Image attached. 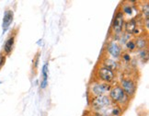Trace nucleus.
I'll list each match as a JSON object with an SVG mask.
<instances>
[{
  "label": "nucleus",
  "instance_id": "1",
  "mask_svg": "<svg viewBox=\"0 0 149 116\" xmlns=\"http://www.w3.org/2000/svg\"><path fill=\"white\" fill-rule=\"evenodd\" d=\"M108 96L111 99V101L114 105L119 106L123 111L125 108L128 107L131 101V99L126 95V93L119 86V84L111 86V88L108 93Z\"/></svg>",
  "mask_w": 149,
  "mask_h": 116
},
{
  "label": "nucleus",
  "instance_id": "2",
  "mask_svg": "<svg viewBox=\"0 0 149 116\" xmlns=\"http://www.w3.org/2000/svg\"><path fill=\"white\" fill-rule=\"evenodd\" d=\"M111 88V85L94 79L88 86V94L91 98L108 95Z\"/></svg>",
  "mask_w": 149,
  "mask_h": 116
},
{
  "label": "nucleus",
  "instance_id": "3",
  "mask_svg": "<svg viewBox=\"0 0 149 116\" xmlns=\"http://www.w3.org/2000/svg\"><path fill=\"white\" fill-rule=\"evenodd\" d=\"M94 79L111 85L116 79V73L112 70H111V69H109L107 67H104V66L100 65L99 67H97L96 70H95Z\"/></svg>",
  "mask_w": 149,
  "mask_h": 116
},
{
  "label": "nucleus",
  "instance_id": "4",
  "mask_svg": "<svg viewBox=\"0 0 149 116\" xmlns=\"http://www.w3.org/2000/svg\"><path fill=\"white\" fill-rule=\"evenodd\" d=\"M113 105L111 99L109 98L108 95H102L91 98L90 100V108L95 113H99L103 110L110 108Z\"/></svg>",
  "mask_w": 149,
  "mask_h": 116
},
{
  "label": "nucleus",
  "instance_id": "5",
  "mask_svg": "<svg viewBox=\"0 0 149 116\" xmlns=\"http://www.w3.org/2000/svg\"><path fill=\"white\" fill-rule=\"evenodd\" d=\"M125 18L121 10H118L117 13L114 16V19L111 24V35L113 36L114 40H117L120 35L123 32V27H124V22Z\"/></svg>",
  "mask_w": 149,
  "mask_h": 116
},
{
  "label": "nucleus",
  "instance_id": "6",
  "mask_svg": "<svg viewBox=\"0 0 149 116\" xmlns=\"http://www.w3.org/2000/svg\"><path fill=\"white\" fill-rule=\"evenodd\" d=\"M119 86L123 89V90L126 93L130 99L134 98L136 90H137V84L136 81L132 77H123L120 80Z\"/></svg>",
  "mask_w": 149,
  "mask_h": 116
},
{
  "label": "nucleus",
  "instance_id": "7",
  "mask_svg": "<svg viewBox=\"0 0 149 116\" xmlns=\"http://www.w3.org/2000/svg\"><path fill=\"white\" fill-rule=\"evenodd\" d=\"M105 50H106V53L108 54V57L112 58L114 60H119L123 52V47L119 44L118 41L114 39L109 41L107 43Z\"/></svg>",
  "mask_w": 149,
  "mask_h": 116
},
{
  "label": "nucleus",
  "instance_id": "8",
  "mask_svg": "<svg viewBox=\"0 0 149 116\" xmlns=\"http://www.w3.org/2000/svg\"><path fill=\"white\" fill-rule=\"evenodd\" d=\"M121 11L123 12L124 18L125 17H130L129 20L137 19V16H138V8H135L134 6H133L132 4L123 5V7Z\"/></svg>",
  "mask_w": 149,
  "mask_h": 116
},
{
  "label": "nucleus",
  "instance_id": "9",
  "mask_svg": "<svg viewBox=\"0 0 149 116\" xmlns=\"http://www.w3.org/2000/svg\"><path fill=\"white\" fill-rule=\"evenodd\" d=\"M100 66L107 67L109 69H111L112 71H117L119 67H120V63L117 60H114L112 58H110L108 56H105L102 58L101 63H100Z\"/></svg>",
  "mask_w": 149,
  "mask_h": 116
},
{
  "label": "nucleus",
  "instance_id": "10",
  "mask_svg": "<svg viewBox=\"0 0 149 116\" xmlns=\"http://www.w3.org/2000/svg\"><path fill=\"white\" fill-rule=\"evenodd\" d=\"M138 24H139V21L137 20V19L129 20L127 21H125L124 22V27H123L124 33L128 34V35H132V34H134V32L136 31V29L138 27H140Z\"/></svg>",
  "mask_w": 149,
  "mask_h": 116
},
{
  "label": "nucleus",
  "instance_id": "11",
  "mask_svg": "<svg viewBox=\"0 0 149 116\" xmlns=\"http://www.w3.org/2000/svg\"><path fill=\"white\" fill-rule=\"evenodd\" d=\"M134 43L136 45V50H146L147 49V37L145 36V33L134 38Z\"/></svg>",
  "mask_w": 149,
  "mask_h": 116
},
{
  "label": "nucleus",
  "instance_id": "12",
  "mask_svg": "<svg viewBox=\"0 0 149 116\" xmlns=\"http://www.w3.org/2000/svg\"><path fill=\"white\" fill-rule=\"evenodd\" d=\"M14 43H15V36H10L7 40V42H6L4 45V51L7 55H9L11 53V51L13 50Z\"/></svg>",
  "mask_w": 149,
  "mask_h": 116
},
{
  "label": "nucleus",
  "instance_id": "13",
  "mask_svg": "<svg viewBox=\"0 0 149 116\" xmlns=\"http://www.w3.org/2000/svg\"><path fill=\"white\" fill-rule=\"evenodd\" d=\"M13 20V12H11L10 10L6 11L5 16H4V20H3V28L4 30H7L8 27L10 25L11 21Z\"/></svg>",
  "mask_w": 149,
  "mask_h": 116
},
{
  "label": "nucleus",
  "instance_id": "14",
  "mask_svg": "<svg viewBox=\"0 0 149 116\" xmlns=\"http://www.w3.org/2000/svg\"><path fill=\"white\" fill-rule=\"evenodd\" d=\"M124 47L128 53H132V52L136 51V45L134 43V39H130L128 42L124 44Z\"/></svg>",
  "mask_w": 149,
  "mask_h": 116
},
{
  "label": "nucleus",
  "instance_id": "15",
  "mask_svg": "<svg viewBox=\"0 0 149 116\" xmlns=\"http://www.w3.org/2000/svg\"><path fill=\"white\" fill-rule=\"evenodd\" d=\"M141 14L143 16V19L146 20V19H149V4L146 2V4L144 3L142 5V8H141Z\"/></svg>",
  "mask_w": 149,
  "mask_h": 116
},
{
  "label": "nucleus",
  "instance_id": "16",
  "mask_svg": "<svg viewBox=\"0 0 149 116\" xmlns=\"http://www.w3.org/2000/svg\"><path fill=\"white\" fill-rule=\"evenodd\" d=\"M120 59H121L124 64H130L132 61V57H131L130 53H128V52H123Z\"/></svg>",
  "mask_w": 149,
  "mask_h": 116
},
{
  "label": "nucleus",
  "instance_id": "17",
  "mask_svg": "<svg viewBox=\"0 0 149 116\" xmlns=\"http://www.w3.org/2000/svg\"><path fill=\"white\" fill-rule=\"evenodd\" d=\"M139 57L143 61H147L148 60V52H147V49L146 50H140L139 51Z\"/></svg>",
  "mask_w": 149,
  "mask_h": 116
},
{
  "label": "nucleus",
  "instance_id": "18",
  "mask_svg": "<svg viewBox=\"0 0 149 116\" xmlns=\"http://www.w3.org/2000/svg\"><path fill=\"white\" fill-rule=\"evenodd\" d=\"M93 116H101V115H100L99 113H95V112H94V114H93Z\"/></svg>",
  "mask_w": 149,
  "mask_h": 116
}]
</instances>
